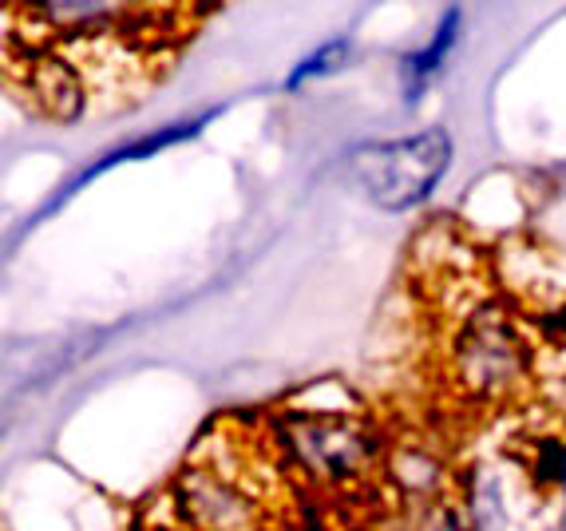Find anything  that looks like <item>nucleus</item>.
Returning a JSON list of instances; mask_svg holds the SVG:
<instances>
[{
	"label": "nucleus",
	"mask_w": 566,
	"mask_h": 531,
	"mask_svg": "<svg viewBox=\"0 0 566 531\" xmlns=\"http://www.w3.org/2000/svg\"><path fill=\"white\" fill-rule=\"evenodd\" d=\"M452 159V139L444 132H424L400 143H377L357 155V175L368 199L385 210H408L424 202Z\"/></svg>",
	"instance_id": "obj_1"
},
{
	"label": "nucleus",
	"mask_w": 566,
	"mask_h": 531,
	"mask_svg": "<svg viewBox=\"0 0 566 531\" xmlns=\"http://www.w3.org/2000/svg\"><path fill=\"white\" fill-rule=\"evenodd\" d=\"M523 369H527V353H523L520 333L511 330L507 317L483 310L460 330V342H455V373H460L468 393L500 397L511 385H520Z\"/></svg>",
	"instance_id": "obj_2"
},
{
	"label": "nucleus",
	"mask_w": 566,
	"mask_h": 531,
	"mask_svg": "<svg viewBox=\"0 0 566 531\" xmlns=\"http://www.w3.org/2000/svg\"><path fill=\"white\" fill-rule=\"evenodd\" d=\"M175 512L182 516L190 531H262L265 508L234 476L190 468L175 485Z\"/></svg>",
	"instance_id": "obj_3"
},
{
	"label": "nucleus",
	"mask_w": 566,
	"mask_h": 531,
	"mask_svg": "<svg viewBox=\"0 0 566 531\" xmlns=\"http://www.w3.org/2000/svg\"><path fill=\"white\" fill-rule=\"evenodd\" d=\"M285 440L313 476L340 480L365 468L368 437L357 420L340 413H293L285 417Z\"/></svg>",
	"instance_id": "obj_4"
},
{
	"label": "nucleus",
	"mask_w": 566,
	"mask_h": 531,
	"mask_svg": "<svg viewBox=\"0 0 566 531\" xmlns=\"http://www.w3.org/2000/svg\"><path fill=\"white\" fill-rule=\"evenodd\" d=\"M29 95L40 104V112L60 119V124H72L84 112V87H80V76L64 60H36L29 72Z\"/></svg>",
	"instance_id": "obj_5"
},
{
	"label": "nucleus",
	"mask_w": 566,
	"mask_h": 531,
	"mask_svg": "<svg viewBox=\"0 0 566 531\" xmlns=\"http://www.w3.org/2000/svg\"><path fill=\"white\" fill-rule=\"evenodd\" d=\"M531 472L543 485H566V440H543L535 448V460H531Z\"/></svg>",
	"instance_id": "obj_6"
},
{
	"label": "nucleus",
	"mask_w": 566,
	"mask_h": 531,
	"mask_svg": "<svg viewBox=\"0 0 566 531\" xmlns=\"http://www.w3.org/2000/svg\"><path fill=\"white\" fill-rule=\"evenodd\" d=\"M455 24H460V12H448L444 24H440V37H436V44H432V48H424L420 56L408 60V72H412L416 80L432 76L436 67H440V56H444L448 48H452V32H455Z\"/></svg>",
	"instance_id": "obj_7"
},
{
	"label": "nucleus",
	"mask_w": 566,
	"mask_h": 531,
	"mask_svg": "<svg viewBox=\"0 0 566 531\" xmlns=\"http://www.w3.org/2000/svg\"><path fill=\"white\" fill-rule=\"evenodd\" d=\"M340 56H345V40H340V44H325L322 52H317V56L305 60V64L297 67V72H293V76H290V87H297V84H305V80L322 76V72L337 67V60H340Z\"/></svg>",
	"instance_id": "obj_8"
},
{
	"label": "nucleus",
	"mask_w": 566,
	"mask_h": 531,
	"mask_svg": "<svg viewBox=\"0 0 566 531\" xmlns=\"http://www.w3.org/2000/svg\"><path fill=\"white\" fill-rule=\"evenodd\" d=\"M440 531H460V528H455V523H444V528H440Z\"/></svg>",
	"instance_id": "obj_9"
}]
</instances>
